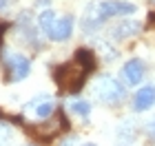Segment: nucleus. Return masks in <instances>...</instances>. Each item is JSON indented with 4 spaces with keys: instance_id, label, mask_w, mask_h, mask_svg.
Returning <instances> with one entry per match:
<instances>
[{
    "instance_id": "obj_1",
    "label": "nucleus",
    "mask_w": 155,
    "mask_h": 146,
    "mask_svg": "<svg viewBox=\"0 0 155 146\" xmlns=\"http://www.w3.org/2000/svg\"><path fill=\"white\" fill-rule=\"evenodd\" d=\"M135 11H137V7L133 2H126V0H95L84 9L80 24L87 36H93L104 27V22H109L113 18L131 16Z\"/></svg>"
},
{
    "instance_id": "obj_2",
    "label": "nucleus",
    "mask_w": 155,
    "mask_h": 146,
    "mask_svg": "<svg viewBox=\"0 0 155 146\" xmlns=\"http://www.w3.org/2000/svg\"><path fill=\"white\" fill-rule=\"evenodd\" d=\"M38 29L51 42H67L73 36L75 20L69 13H58L53 9H42L40 16H38Z\"/></svg>"
},
{
    "instance_id": "obj_3",
    "label": "nucleus",
    "mask_w": 155,
    "mask_h": 146,
    "mask_svg": "<svg viewBox=\"0 0 155 146\" xmlns=\"http://www.w3.org/2000/svg\"><path fill=\"white\" fill-rule=\"evenodd\" d=\"M91 93L97 102L107 104V106H117L126 97V86L122 80H115L111 75H100L91 86Z\"/></svg>"
},
{
    "instance_id": "obj_4",
    "label": "nucleus",
    "mask_w": 155,
    "mask_h": 146,
    "mask_svg": "<svg viewBox=\"0 0 155 146\" xmlns=\"http://www.w3.org/2000/svg\"><path fill=\"white\" fill-rule=\"evenodd\" d=\"M87 71H82L75 62H64V64L55 67V82L69 93H78L84 86V78H87Z\"/></svg>"
},
{
    "instance_id": "obj_5",
    "label": "nucleus",
    "mask_w": 155,
    "mask_h": 146,
    "mask_svg": "<svg viewBox=\"0 0 155 146\" xmlns=\"http://www.w3.org/2000/svg\"><path fill=\"white\" fill-rule=\"evenodd\" d=\"M2 67H5V78L7 82H22L27 75L31 73V60L25 53L18 51H9L2 58Z\"/></svg>"
},
{
    "instance_id": "obj_6",
    "label": "nucleus",
    "mask_w": 155,
    "mask_h": 146,
    "mask_svg": "<svg viewBox=\"0 0 155 146\" xmlns=\"http://www.w3.org/2000/svg\"><path fill=\"white\" fill-rule=\"evenodd\" d=\"M22 111H25V115L29 117V120L47 122L55 111V100L51 95H38V97H33V100L27 102Z\"/></svg>"
},
{
    "instance_id": "obj_7",
    "label": "nucleus",
    "mask_w": 155,
    "mask_h": 146,
    "mask_svg": "<svg viewBox=\"0 0 155 146\" xmlns=\"http://www.w3.org/2000/svg\"><path fill=\"white\" fill-rule=\"evenodd\" d=\"M146 75V64L140 58H133L129 62H124V67L120 69V78H122L124 86H137Z\"/></svg>"
},
{
    "instance_id": "obj_8",
    "label": "nucleus",
    "mask_w": 155,
    "mask_h": 146,
    "mask_svg": "<svg viewBox=\"0 0 155 146\" xmlns=\"http://www.w3.org/2000/svg\"><path fill=\"white\" fill-rule=\"evenodd\" d=\"M131 106H133L135 113H144V111L153 109L155 106V86L153 84H142L135 91V95H133Z\"/></svg>"
},
{
    "instance_id": "obj_9",
    "label": "nucleus",
    "mask_w": 155,
    "mask_h": 146,
    "mask_svg": "<svg viewBox=\"0 0 155 146\" xmlns=\"http://www.w3.org/2000/svg\"><path fill=\"white\" fill-rule=\"evenodd\" d=\"M137 122L135 120H126L117 126L115 133V146H133L137 140Z\"/></svg>"
},
{
    "instance_id": "obj_10",
    "label": "nucleus",
    "mask_w": 155,
    "mask_h": 146,
    "mask_svg": "<svg viewBox=\"0 0 155 146\" xmlns=\"http://www.w3.org/2000/svg\"><path fill=\"white\" fill-rule=\"evenodd\" d=\"M140 29H142V22H135V20H120L117 24L111 27V38L115 40H126L137 36Z\"/></svg>"
},
{
    "instance_id": "obj_11",
    "label": "nucleus",
    "mask_w": 155,
    "mask_h": 146,
    "mask_svg": "<svg viewBox=\"0 0 155 146\" xmlns=\"http://www.w3.org/2000/svg\"><path fill=\"white\" fill-rule=\"evenodd\" d=\"M73 62L82 69V71H87V73L95 71V67H97L95 51H91V49H78V51L73 53Z\"/></svg>"
},
{
    "instance_id": "obj_12",
    "label": "nucleus",
    "mask_w": 155,
    "mask_h": 146,
    "mask_svg": "<svg viewBox=\"0 0 155 146\" xmlns=\"http://www.w3.org/2000/svg\"><path fill=\"white\" fill-rule=\"evenodd\" d=\"M69 111H71L73 115L82 117V120H89L91 117V102L89 100H80V97H73V100H69Z\"/></svg>"
},
{
    "instance_id": "obj_13",
    "label": "nucleus",
    "mask_w": 155,
    "mask_h": 146,
    "mask_svg": "<svg viewBox=\"0 0 155 146\" xmlns=\"http://www.w3.org/2000/svg\"><path fill=\"white\" fill-rule=\"evenodd\" d=\"M11 142H13V128L0 120V146H11Z\"/></svg>"
},
{
    "instance_id": "obj_14",
    "label": "nucleus",
    "mask_w": 155,
    "mask_h": 146,
    "mask_svg": "<svg viewBox=\"0 0 155 146\" xmlns=\"http://www.w3.org/2000/svg\"><path fill=\"white\" fill-rule=\"evenodd\" d=\"M142 131H144V137L149 144H155V115L149 117L144 124H142Z\"/></svg>"
},
{
    "instance_id": "obj_15",
    "label": "nucleus",
    "mask_w": 155,
    "mask_h": 146,
    "mask_svg": "<svg viewBox=\"0 0 155 146\" xmlns=\"http://www.w3.org/2000/svg\"><path fill=\"white\" fill-rule=\"evenodd\" d=\"M100 51H102L104 58H107V62H111V60L117 58V51H115V49H111L109 44H104V42H100Z\"/></svg>"
},
{
    "instance_id": "obj_16",
    "label": "nucleus",
    "mask_w": 155,
    "mask_h": 146,
    "mask_svg": "<svg viewBox=\"0 0 155 146\" xmlns=\"http://www.w3.org/2000/svg\"><path fill=\"white\" fill-rule=\"evenodd\" d=\"M58 146H75V135H71V137H64Z\"/></svg>"
},
{
    "instance_id": "obj_17",
    "label": "nucleus",
    "mask_w": 155,
    "mask_h": 146,
    "mask_svg": "<svg viewBox=\"0 0 155 146\" xmlns=\"http://www.w3.org/2000/svg\"><path fill=\"white\" fill-rule=\"evenodd\" d=\"M82 146H95V144H93V142H89V144H82Z\"/></svg>"
},
{
    "instance_id": "obj_18",
    "label": "nucleus",
    "mask_w": 155,
    "mask_h": 146,
    "mask_svg": "<svg viewBox=\"0 0 155 146\" xmlns=\"http://www.w3.org/2000/svg\"><path fill=\"white\" fill-rule=\"evenodd\" d=\"M151 2H153V5H155V0H151Z\"/></svg>"
}]
</instances>
